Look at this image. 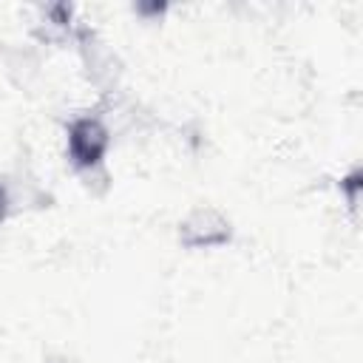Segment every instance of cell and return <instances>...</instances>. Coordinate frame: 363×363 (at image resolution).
<instances>
[{"label":"cell","instance_id":"1","mask_svg":"<svg viewBox=\"0 0 363 363\" xmlns=\"http://www.w3.org/2000/svg\"><path fill=\"white\" fill-rule=\"evenodd\" d=\"M108 128L96 116H79L68 125V156L79 170H91L108 150Z\"/></svg>","mask_w":363,"mask_h":363},{"label":"cell","instance_id":"4","mask_svg":"<svg viewBox=\"0 0 363 363\" xmlns=\"http://www.w3.org/2000/svg\"><path fill=\"white\" fill-rule=\"evenodd\" d=\"M6 210H9V199H6V190H3V184H0V221L6 218Z\"/></svg>","mask_w":363,"mask_h":363},{"label":"cell","instance_id":"2","mask_svg":"<svg viewBox=\"0 0 363 363\" xmlns=\"http://www.w3.org/2000/svg\"><path fill=\"white\" fill-rule=\"evenodd\" d=\"M179 241L184 247H221L230 241V221L210 210V207H201V210H193L182 224H179Z\"/></svg>","mask_w":363,"mask_h":363},{"label":"cell","instance_id":"3","mask_svg":"<svg viewBox=\"0 0 363 363\" xmlns=\"http://www.w3.org/2000/svg\"><path fill=\"white\" fill-rule=\"evenodd\" d=\"M340 187H346V199H349V207H357V190H360V173L354 170L346 182H340Z\"/></svg>","mask_w":363,"mask_h":363}]
</instances>
